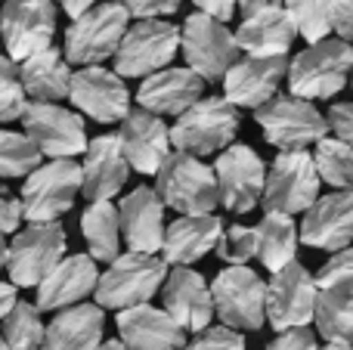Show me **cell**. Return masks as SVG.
I'll return each instance as SVG.
<instances>
[{
    "instance_id": "e575fe53",
    "label": "cell",
    "mask_w": 353,
    "mask_h": 350,
    "mask_svg": "<svg viewBox=\"0 0 353 350\" xmlns=\"http://www.w3.org/2000/svg\"><path fill=\"white\" fill-rule=\"evenodd\" d=\"M3 335L6 347L10 350H41L43 341V322H41V310L28 301H16L12 310L3 316Z\"/></svg>"
},
{
    "instance_id": "7c38bea8",
    "label": "cell",
    "mask_w": 353,
    "mask_h": 350,
    "mask_svg": "<svg viewBox=\"0 0 353 350\" xmlns=\"http://www.w3.org/2000/svg\"><path fill=\"white\" fill-rule=\"evenodd\" d=\"M214 304V316H220L226 329L257 332L263 326V291L267 282L251 267H223L208 285Z\"/></svg>"
},
{
    "instance_id": "7bdbcfd3",
    "label": "cell",
    "mask_w": 353,
    "mask_h": 350,
    "mask_svg": "<svg viewBox=\"0 0 353 350\" xmlns=\"http://www.w3.org/2000/svg\"><path fill=\"white\" fill-rule=\"evenodd\" d=\"M325 118V127L335 134V140L350 143L353 140V105L350 103H332L329 105V115Z\"/></svg>"
},
{
    "instance_id": "bcb514c9",
    "label": "cell",
    "mask_w": 353,
    "mask_h": 350,
    "mask_svg": "<svg viewBox=\"0 0 353 350\" xmlns=\"http://www.w3.org/2000/svg\"><path fill=\"white\" fill-rule=\"evenodd\" d=\"M19 223H22V205H19V198L0 183V236L16 233Z\"/></svg>"
},
{
    "instance_id": "74e56055",
    "label": "cell",
    "mask_w": 353,
    "mask_h": 350,
    "mask_svg": "<svg viewBox=\"0 0 353 350\" xmlns=\"http://www.w3.org/2000/svg\"><path fill=\"white\" fill-rule=\"evenodd\" d=\"M217 258L226 267H245L251 258H257V233L254 227H242V223H232L223 227L217 245H214Z\"/></svg>"
},
{
    "instance_id": "d6a6232c",
    "label": "cell",
    "mask_w": 353,
    "mask_h": 350,
    "mask_svg": "<svg viewBox=\"0 0 353 350\" xmlns=\"http://www.w3.org/2000/svg\"><path fill=\"white\" fill-rule=\"evenodd\" d=\"M316 332L325 341H341L350 344L353 335V285L347 289H316L313 301V320Z\"/></svg>"
},
{
    "instance_id": "8fae6325",
    "label": "cell",
    "mask_w": 353,
    "mask_h": 350,
    "mask_svg": "<svg viewBox=\"0 0 353 350\" xmlns=\"http://www.w3.org/2000/svg\"><path fill=\"white\" fill-rule=\"evenodd\" d=\"M254 121L261 124L263 140L279 152L282 149H307L323 136H329L323 112L307 99L288 96V93L267 99L261 109H254Z\"/></svg>"
},
{
    "instance_id": "f907efd6",
    "label": "cell",
    "mask_w": 353,
    "mask_h": 350,
    "mask_svg": "<svg viewBox=\"0 0 353 350\" xmlns=\"http://www.w3.org/2000/svg\"><path fill=\"white\" fill-rule=\"evenodd\" d=\"M53 3H59L62 10L68 12V16H72V19H78L81 12H84V10H90V6L97 3V0H53Z\"/></svg>"
},
{
    "instance_id": "cb8c5ba5",
    "label": "cell",
    "mask_w": 353,
    "mask_h": 350,
    "mask_svg": "<svg viewBox=\"0 0 353 350\" xmlns=\"http://www.w3.org/2000/svg\"><path fill=\"white\" fill-rule=\"evenodd\" d=\"M205 96V81L195 72H189L186 65L176 68H159V72L146 74L137 90V103L143 112H152V115H180L186 112L195 99Z\"/></svg>"
},
{
    "instance_id": "5b68a950",
    "label": "cell",
    "mask_w": 353,
    "mask_h": 350,
    "mask_svg": "<svg viewBox=\"0 0 353 350\" xmlns=\"http://www.w3.org/2000/svg\"><path fill=\"white\" fill-rule=\"evenodd\" d=\"M155 192L165 202V208H174L176 214H214L217 208V183L214 171L201 158L186 152H174L161 161L155 171Z\"/></svg>"
},
{
    "instance_id": "83f0119b",
    "label": "cell",
    "mask_w": 353,
    "mask_h": 350,
    "mask_svg": "<svg viewBox=\"0 0 353 350\" xmlns=\"http://www.w3.org/2000/svg\"><path fill=\"white\" fill-rule=\"evenodd\" d=\"M232 37H236L239 53L254 56V59H270V56H288L298 31L282 6H267V10L245 16L239 28L232 31Z\"/></svg>"
},
{
    "instance_id": "9a60e30c",
    "label": "cell",
    "mask_w": 353,
    "mask_h": 350,
    "mask_svg": "<svg viewBox=\"0 0 353 350\" xmlns=\"http://www.w3.org/2000/svg\"><path fill=\"white\" fill-rule=\"evenodd\" d=\"M214 183H217V202L232 214H248L254 205L261 202L263 189V174L267 165L263 158L245 143H230L220 149L217 161H214Z\"/></svg>"
},
{
    "instance_id": "1f68e13d",
    "label": "cell",
    "mask_w": 353,
    "mask_h": 350,
    "mask_svg": "<svg viewBox=\"0 0 353 350\" xmlns=\"http://www.w3.org/2000/svg\"><path fill=\"white\" fill-rule=\"evenodd\" d=\"M81 233L93 260L109 264L121 254V227H118V208L112 202H87L81 214Z\"/></svg>"
},
{
    "instance_id": "c3c4849f",
    "label": "cell",
    "mask_w": 353,
    "mask_h": 350,
    "mask_svg": "<svg viewBox=\"0 0 353 350\" xmlns=\"http://www.w3.org/2000/svg\"><path fill=\"white\" fill-rule=\"evenodd\" d=\"M19 301V295H16V285L12 282H0V320H3L6 313L12 310V304Z\"/></svg>"
},
{
    "instance_id": "6da1fadb",
    "label": "cell",
    "mask_w": 353,
    "mask_h": 350,
    "mask_svg": "<svg viewBox=\"0 0 353 350\" xmlns=\"http://www.w3.org/2000/svg\"><path fill=\"white\" fill-rule=\"evenodd\" d=\"M353 65V50L347 41L338 37H323L310 43L304 53H298L285 68L288 96L298 99H332L335 93L344 90L347 72Z\"/></svg>"
},
{
    "instance_id": "30bf717a",
    "label": "cell",
    "mask_w": 353,
    "mask_h": 350,
    "mask_svg": "<svg viewBox=\"0 0 353 350\" xmlns=\"http://www.w3.org/2000/svg\"><path fill=\"white\" fill-rule=\"evenodd\" d=\"M180 53L186 59V68L199 74L205 84L220 81L226 74V68L242 56L230 25L217 22V19L205 16V12H192V16L183 19Z\"/></svg>"
},
{
    "instance_id": "f5cc1de1",
    "label": "cell",
    "mask_w": 353,
    "mask_h": 350,
    "mask_svg": "<svg viewBox=\"0 0 353 350\" xmlns=\"http://www.w3.org/2000/svg\"><path fill=\"white\" fill-rule=\"evenodd\" d=\"M319 350H350V344H341V341H325V347Z\"/></svg>"
},
{
    "instance_id": "ffe728a7",
    "label": "cell",
    "mask_w": 353,
    "mask_h": 350,
    "mask_svg": "<svg viewBox=\"0 0 353 350\" xmlns=\"http://www.w3.org/2000/svg\"><path fill=\"white\" fill-rule=\"evenodd\" d=\"M115 208L121 242L128 245V251L159 254L161 236H165V202L159 198V192L152 186H137Z\"/></svg>"
},
{
    "instance_id": "8d00e7d4",
    "label": "cell",
    "mask_w": 353,
    "mask_h": 350,
    "mask_svg": "<svg viewBox=\"0 0 353 350\" xmlns=\"http://www.w3.org/2000/svg\"><path fill=\"white\" fill-rule=\"evenodd\" d=\"M329 6L332 0H282V10L294 22V31L307 43L329 37Z\"/></svg>"
},
{
    "instance_id": "d590c367",
    "label": "cell",
    "mask_w": 353,
    "mask_h": 350,
    "mask_svg": "<svg viewBox=\"0 0 353 350\" xmlns=\"http://www.w3.org/2000/svg\"><path fill=\"white\" fill-rule=\"evenodd\" d=\"M41 165V152L25 134L0 127V180L28 177Z\"/></svg>"
},
{
    "instance_id": "d4e9b609",
    "label": "cell",
    "mask_w": 353,
    "mask_h": 350,
    "mask_svg": "<svg viewBox=\"0 0 353 350\" xmlns=\"http://www.w3.org/2000/svg\"><path fill=\"white\" fill-rule=\"evenodd\" d=\"M118 341L128 350H183L186 332L152 304H137V307L118 310Z\"/></svg>"
},
{
    "instance_id": "b9f144b4",
    "label": "cell",
    "mask_w": 353,
    "mask_h": 350,
    "mask_svg": "<svg viewBox=\"0 0 353 350\" xmlns=\"http://www.w3.org/2000/svg\"><path fill=\"white\" fill-rule=\"evenodd\" d=\"M115 3L124 6V12L134 19H161L174 16L183 0H115Z\"/></svg>"
},
{
    "instance_id": "52a82bcc",
    "label": "cell",
    "mask_w": 353,
    "mask_h": 350,
    "mask_svg": "<svg viewBox=\"0 0 353 350\" xmlns=\"http://www.w3.org/2000/svg\"><path fill=\"white\" fill-rule=\"evenodd\" d=\"M128 25H130V16L115 0L93 3L90 10H84L68 25L65 56L62 59L72 62V65H103L105 59L115 56Z\"/></svg>"
},
{
    "instance_id": "8992f818",
    "label": "cell",
    "mask_w": 353,
    "mask_h": 350,
    "mask_svg": "<svg viewBox=\"0 0 353 350\" xmlns=\"http://www.w3.org/2000/svg\"><path fill=\"white\" fill-rule=\"evenodd\" d=\"M81 192V165L74 158H50L47 165H37L22 183V220L50 223L74 208V198Z\"/></svg>"
},
{
    "instance_id": "ba28073f",
    "label": "cell",
    "mask_w": 353,
    "mask_h": 350,
    "mask_svg": "<svg viewBox=\"0 0 353 350\" xmlns=\"http://www.w3.org/2000/svg\"><path fill=\"white\" fill-rule=\"evenodd\" d=\"M180 53V28L165 19H140L128 25L121 43L115 50V68L118 78H146V74L168 68L174 56Z\"/></svg>"
},
{
    "instance_id": "f6af8a7d",
    "label": "cell",
    "mask_w": 353,
    "mask_h": 350,
    "mask_svg": "<svg viewBox=\"0 0 353 350\" xmlns=\"http://www.w3.org/2000/svg\"><path fill=\"white\" fill-rule=\"evenodd\" d=\"M329 31H335L338 41H350V34H353V0H332Z\"/></svg>"
},
{
    "instance_id": "f1b7e54d",
    "label": "cell",
    "mask_w": 353,
    "mask_h": 350,
    "mask_svg": "<svg viewBox=\"0 0 353 350\" xmlns=\"http://www.w3.org/2000/svg\"><path fill=\"white\" fill-rule=\"evenodd\" d=\"M105 338V310L97 304H72L56 310L43 326L41 350H97Z\"/></svg>"
},
{
    "instance_id": "11a10c76",
    "label": "cell",
    "mask_w": 353,
    "mask_h": 350,
    "mask_svg": "<svg viewBox=\"0 0 353 350\" xmlns=\"http://www.w3.org/2000/svg\"><path fill=\"white\" fill-rule=\"evenodd\" d=\"M0 350H10V347H6V341H3V335H0Z\"/></svg>"
},
{
    "instance_id": "4316f807",
    "label": "cell",
    "mask_w": 353,
    "mask_h": 350,
    "mask_svg": "<svg viewBox=\"0 0 353 350\" xmlns=\"http://www.w3.org/2000/svg\"><path fill=\"white\" fill-rule=\"evenodd\" d=\"M220 233H223V220L217 214H180L171 227H165L159 258L168 267H189L214 251Z\"/></svg>"
},
{
    "instance_id": "7a4b0ae2",
    "label": "cell",
    "mask_w": 353,
    "mask_h": 350,
    "mask_svg": "<svg viewBox=\"0 0 353 350\" xmlns=\"http://www.w3.org/2000/svg\"><path fill=\"white\" fill-rule=\"evenodd\" d=\"M239 134V109L223 96H201L180 112L174 127H168L174 152H186L195 158L226 149Z\"/></svg>"
},
{
    "instance_id": "603a6c76",
    "label": "cell",
    "mask_w": 353,
    "mask_h": 350,
    "mask_svg": "<svg viewBox=\"0 0 353 350\" xmlns=\"http://www.w3.org/2000/svg\"><path fill=\"white\" fill-rule=\"evenodd\" d=\"M128 161L121 155L115 134H103L87 140L84 161H81V192L87 202H112L128 183Z\"/></svg>"
},
{
    "instance_id": "816d5d0a",
    "label": "cell",
    "mask_w": 353,
    "mask_h": 350,
    "mask_svg": "<svg viewBox=\"0 0 353 350\" xmlns=\"http://www.w3.org/2000/svg\"><path fill=\"white\" fill-rule=\"evenodd\" d=\"M97 350H128V347H124L118 338H103V341H99V347H97Z\"/></svg>"
},
{
    "instance_id": "836d02e7",
    "label": "cell",
    "mask_w": 353,
    "mask_h": 350,
    "mask_svg": "<svg viewBox=\"0 0 353 350\" xmlns=\"http://www.w3.org/2000/svg\"><path fill=\"white\" fill-rule=\"evenodd\" d=\"M313 167H316L319 183H329L332 189H350L353 180V152L350 143H341L335 136H323L319 143H313Z\"/></svg>"
},
{
    "instance_id": "f35d334b",
    "label": "cell",
    "mask_w": 353,
    "mask_h": 350,
    "mask_svg": "<svg viewBox=\"0 0 353 350\" xmlns=\"http://www.w3.org/2000/svg\"><path fill=\"white\" fill-rule=\"evenodd\" d=\"M25 105H28V99L22 93V84H19L16 62L6 53H0V121H19Z\"/></svg>"
},
{
    "instance_id": "5bb4252c",
    "label": "cell",
    "mask_w": 353,
    "mask_h": 350,
    "mask_svg": "<svg viewBox=\"0 0 353 350\" xmlns=\"http://www.w3.org/2000/svg\"><path fill=\"white\" fill-rule=\"evenodd\" d=\"M313 301H316V282L304 264L292 260L273 273L263 291V320L276 332L288 329H307L313 320Z\"/></svg>"
},
{
    "instance_id": "7dc6e473",
    "label": "cell",
    "mask_w": 353,
    "mask_h": 350,
    "mask_svg": "<svg viewBox=\"0 0 353 350\" xmlns=\"http://www.w3.org/2000/svg\"><path fill=\"white\" fill-rule=\"evenodd\" d=\"M192 3L199 6V12L217 19V22H226V19H232V12H236V0H192Z\"/></svg>"
},
{
    "instance_id": "3957f363",
    "label": "cell",
    "mask_w": 353,
    "mask_h": 350,
    "mask_svg": "<svg viewBox=\"0 0 353 350\" xmlns=\"http://www.w3.org/2000/svg\"><path fill=\"white\" fill-rule=\"evenodd\" d=\"M165 276H168V264L159 254H140V251L118 254L115 260H109L105 273L97 276V285H93L97 307L124 310V307H137V304H149L155 298V291L161 289Z\"/></svg>"
},
{
    "instance_id": "484cf974",
    "label": "cell",
    "mask_w": 353,
    "mask_h": 350,
    "mask_svg": "<svg viewBox=\"0 0 353 350\" xmlns=\"http://www.w3.org/2000/svg\"><path fill=\"white\" fill-rule=\"evenodd\" d=\"M97 260L90 254H65L41 282L37 289V310H62L81 304L87 295H93V285H97Z\"/></svg>"
},
{
    "instance_id": "44dd1931",
    "label": "cell",
    "mask_w": 353,
    "mask_h": 350,
    "mask_svg": "<svg viewBox=\"0 0 353 350\" xmlns=\"http://www.w3.org/2000/svg\"><path fill=\"white\" fill-rule=\"evenodd\" d=\"M161 301H165V313L171 316L183 332H201L211 326L214 320V304L211 291L201 273L192 267H174L168 270L165 282H161Z\"/></svg>"
},
{
    "instance_id": "db71d44e",
    "label": "cell",
    "mask_w": 353,
    "mask_h": 350,
    "mask_svg": "<svg viewBox=\"0 0 353 350\" xmlns=\"http://www.w3.org/2000/svg\"><path fill=\"white\" fill-rule=\"evenodd\" d=\"M6 267V236H0V270Z\"/></svg>"
},
{
    "instance_id": "ac0fdd59",
    "label": "cell",
    "mask_w": 353,
    "mask_h": 350,
    "mask_svg": "<svg viewBox=\"0 0 353 350\" xmlns=\"http://www.w3.org/2000/svg\"><path fill=\"white\" fill-rule=\"evenodd\" d=\"M288 56H270V59H254V56H239L223 81V99L236 109H261L267 99L279 93V84L285 81Z\"/></svg>"
},
{
    "instance_id": "4dcf8cb0",
    "label": "cell",
    "mask_w": 353,
    "mask_h": 350,
    "mask_svg": "<svg viewBox=\"0 0 353 350\" xmlns=\"http://www.w3.org/2000/svg\"><path fill=\"white\" fill-rule=\"evenodd\" d=\"M257 233V258L270 273L282 270L298 258V223L288 214H263V220L254 227Z\"/></svg>"
},
{
    "instance_id": "277c9868",
    "label": "cell",
    "mask_w": 353,
    "mask_h": 350,
    "mask_svg": "<svg viewBox=\"0 0 353 350\" xmlns=\"http://www.w3.org/2000/svg\"><path fill=\"white\" fill-rule=\"evenodd\" d=\"M319 177L307 149H282L263 174L261 202L267 214H304L319 198Z\"/></svg>"
},
{
    "instance_id": "f546056e",
    "label": "cell",
    "mask_w": 353,
    "mask_h": 350,
    "mask_svg": "<svg viewBox=\"0 0 353 350\" xmlns=\"http://www.w3.org/2000/svg\"><path fill=\"white\" fill-rule=\"evenodd\" d=\"M19 84L28 103H62L68 99L72 84V65L62 59L56 47H47L41 53H31L16 65Z\"/></svg>"
},
{
    "instance_id": "ab89813d",
    "label": "cell",
    "mask_w": 353,
    "mask_h": 350,
    "mask_svg": "<svg viewBox=\"0 0 353 350\" xmlns=\"http://www.w3.org/2000/svg\"><path fill=\"white\" fill-rule=\"evenodd\" d=\"M313 282H316V289H347V285H353V251L350 248H341V251L332 254V258L319 267Z\"/></svg>"
},
{
    "instance_id": "681fc988",
    "label": "cell",
    "mask_w": 353,
    "mask_h": 350,
    "mask_svg": "<svg viewBox=\"0 0 353 350\" xmlns=\"http://www.w3.org/2000/svg\"><path fill=\"white\" fill-rule=\"evenodd\" d=\"M267 6H282V0H236V10H242V16H251Z\"/></svg>"
},
{
    "instance_id": "e0dca14e",
    "label": "cell",
    "mask_w": 353,
    "mask_h": 350,
    "mask_svg": "<svg viewBox=\"0 0 353 350\" xmlns=\"http://www.w3.org/2000/svg\"><path fill=\"white\" fill-rule=\"evenodd\" d=\"M68 99L81 115L99 124H118L130 112V90L124 78L103 65H81L72 72Z\"/></svg>"
},
{
    "instance_id": "7402d4cb",
    "label": "cell",
    "mask_w": 353,
    "mask_h": 350,
    "mask_svg": "<svg viewBox=\"0 0 353 350\" xmlns=\"http://www.w3.org/2000/svg\"><path fill=\"white\" fill-rule=\"evenodd\" d=\"M118 146L128 161V167L140 174H152L161 167V161L171 155V140H168V124L159 115L143 109H130L121 118L118 127Z\"/></svg>"
},
{
    "instance_id": "9c48e42d",
    "label": "cell",
    "mask_w": 353,
    "mask_h": 350,
    "mask_svg": "<svg viewBox=\"0 0 353 350\" xmlns=\"http://www.w3.org/2000/svg\"><path fill=\"white\" fill-rule=\"evenodd\" d=\"M65 227L59 220L28 223L12 233L6 245V273L16 289H34L62 258H65Z\"/></svg>"
},
{
    "instance_id": "d6986e66",
    "label": "cell",
    "mask_w": 353,
    "mask_h": 350,
    "mask_svg": "<svg viewBox=\"0 0 353 350\" xmlns=\"http://www.w3.org/2000/svg\"><path fill=\"white\" fill-rule=\"evenodd\" d=\"M353 239V196L350 189H335L329 196H319L304 211V220L298 227V242L319 251H341L350 248Z\"/></svg>"
},
{
    "instance_id": "60d3db41",
    "label": "cell",
    "mask_w": 353,
    "mask_h": 350,
    "mask_svg": "<svg viewBox=\"0 0 353 350\" xmlns=\"http://www.w3.org/2000/svg\"><path fill=\"white\" fill-rule=\"evenodd\" d=\"M183 350H245L242 332L226 326H208L201 332H195L192 341H186Z\"/></svg>"
},
{
    "instance_id": "4fadbf2b",
    "label": "cell",
    "mask_w": 353,
    "mask_h": 350,
    "mask_svg": "<svg viewBox=\"0 0 353 350\" xmlns=\"http://www.w3.org/2000/svg\"><path fill=\"white\" fill-rule=\"evenodd\" d=\"M25 136L34 143V149L50 158H74L87 149L84 118L72 109H62L59 103H28L19 115Z\"/></svg>"
},
{
    "instance_id": "2e32d148",
    "label": "cell",
    "mask_w": 353,
    "mask_h": 350,
    "mask_svg": "<svg viewBox=\"0 0 353 350\" xmlns=\"http://www.w3.org/2000/svg\"><path fill=\"white\" fill-rule=\"evenodd\" d=\"M0 37L12 62L53 47L56 3L53 0H6L0 10Z\"/></svg>"
},
{
    "instance_id": "ee69618b",
    "label": "cell",
    "mask_w": 353,
    "mask_h": 350,
    "mask_svg": "<svg viewBox=\"0 0 353 350\" xmlns=\"http://www.w3.org/2000/svg\"><path fill=\"white\" fill-rule=\"evenodd\" d=\"M267 350H319V344L310 329H288V332L276 335Z\"/></svg>"
}]
</instances>
